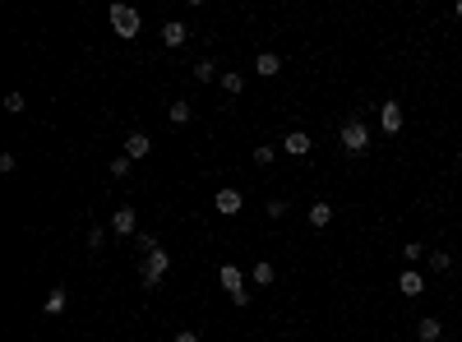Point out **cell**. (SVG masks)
<instances>
[{
  "label": "cell",
  "mask_w": 462,
  "mask_h": 342,
  "mask_svg": "<svg viewBox=\"0 0 462 342\" xmlns=\"http://www.w3.org/2000/svg\"><path fill=\"white\" fill-rule=\"evenodd\" d=\"M338 139H342V153H352V157L370 153V130H365L361 116H347V121H342V130H338Z\"/></svg>",
  "instance_id": "cell-1"
},
{
  "label": "cell",
  "mask_w": 462,
  "mask_h": 342,
  "mask_svg": "<svg viewBox=\"0 0 462 342\" xmlns=\"http://www.w3.org/2000/svg\"><path fill=\"white\" fill-rule=\"evenodd\" d=\"M218 282H222V291L231 296V305H250V287H245V273L236 264H222L218 268Z\"/></svg>",
  "instance_id": "cell-2"
},
{
  "label": "cell",
  "mask_w": 462,
  "mask_h": 342,
  "mask_svg": "<svg viewBox=\"0 0 462 342\" xmlns=\"http://www.w3.org/2000/svg\"><path fill=\"white\" fill-rule=\"evenodd\" d=\"M166 268H171V254H166V250L143 254V264H139V282H143V287H157V282L166 277Z\"/></svg>",
  "instance_id": "cell-3"
},
{
  "label": "cell",
  "mask_w": 462,
  "mask_h": 342,
  "mask_svg": "<svg viewBox=\"0 0 462 342\" xmlns=\"http://www.w3.org/2000/svg\"><path fill=\"white\" fill-rule=\"evenodd\" d=\"M111 28H116V37H139L143 19L134 5H111Z\"/></svg>",
  "instance_id": "cell-4"
},
{
  "label": "cell",
  "mask_w": 462,
  "mask_h": 342,
  "mask_svg": "<svg viewBox=\"0 0 462 342\" xmlns=\"http://www.w3.org/2000/svg\"><path fill=\"white\" fill-rule=\"evenodd\" d=\"M213 209H218L222 218H236V213L245 209V195H241V190H236V185H222L218 195H213Z\"/></svg>",
  "instance_id": "cell-5"
},
{
  "label": "cell",
  "mask_w": 462,
  "mask_h": 342,
  "mask_svg": "<svg viewBox=\"0 0 462 342\" xmlns=\"http://www.w3.org/2000/svg\"><path fill=\"white\" fill-rule=\"evenodd\" d=\"M111 232L116 236H139V213H134L130 204H121V209L111 213Z\"/></svg>",
  "instance_id": "cell-6"
},
{
  "label": "cell",
  "mask_w": 462,
  "mask_h": 342,
  "mask_svg": "<svg viewBox=\"0 0 462 342\" xmlns=\"http://www.w3.org/2000/svg\"><path fill=\"white\" fill-rule=\"evenodd\" d=\"M148 153H153V139H148L143 130H134L130 139H125V157H130V162H143Z\"/></svg>",
  "instance_id": "cell-7"
},
{
  "label": "cell",
  "mask_w": 462,
  "mask_h": 342,
  "mask_svg": "<svg viewBox=\"0 0 462 342\" xmlns=\"http://www.w3.org/2000/svg\"><path fill=\"white\" fill-rule=\"evenodd\" d=\"M190 42V28L180 19H171V23H162V46H171V51H180V46Z\"/></svg>",
  "instance_id": "cell-8"
},
{
  "label": "cell",
  "mask_w": 462,
  "mask_h": 342,
  "mask_svg": "<svg viewBox=\"0 0 462 342\" xmlns=\"http://www.w3.org/2000/svg\"><path fill=\"white\" fill-rule=\"evenodd\" d=\"M379 130L384 134L402 130V107H397V102H384V107H379Z\"/></svg>",
  "instance_id": "cell-9"
},
{
  "label": "cell",
  "mask_w": 462,
  "mask_h": 342,
  "mask_svg": "<svg viewBox=\"0 0 462 342\" xmlns=\"http://www.w3.org/2000/svg\"><path fill=\"white\" fill-rule=\"evenodd\" d=\"M397 291H402V296H421V291H425V277H421L416 268H407V273H397Z\"/></svg>",
  "instance_id": "cell-10"
},
{
  "label": "cell",
  "mask_w": 462,
  "mask_h": 342,
  "mask_svg": "<svg viewBox=\"0 0 462 342\" xmlns=\"http://www.w3.org/2000/svg\"><path fill=\"white\" fill-rule=\"evenodd\" d=\"M254 74H259V79H273V74H282V55H277V51H264L259 60H254Z\"/></svg>",
  "instance_id": "cell-11"
},
{
  "label": "cell",
  "mask_w": 462,
  "mask_h": 342,
  "mask_svg": "<svg viewBox=\"0 0 462 342\" xmlns=\"http://www.w3.org/2000/svg\"><path fill=\"white\" fill-rule=\"evenodd\" d=\"M282 148H286V157H305V153H310V134H305V130H291V134L282 139Z\"/></svg>",
  "instance_id": "cell-12"
},
{
  "label": "cell",
  "mask_w": 462,
  "mask_h": 342,
  "mask_svg": "<svg viewBox=\"0 0 462 342\" xmlns=\"http://www.w3.org/2000/svg\"><path fill=\"white\" fill-rule=\"evenodd\" d=\"M65 305H70V291L65 287H51V291H46V301H42V310L51 315V320H55V315H65Z\"/></svg>",
  "instance_id": "cell-13"
},
{
  "label": "cell",
  "mask_w": 462,
  "mask_h": 342,
  "mask_svg": "<svg viewBox=\"0 0 462 342\" xmlns=\"http://www.w3.org/2000/svg\"><path fill=\"white\" fill-rule=\"evenodd\" d=\"M329 222H333V204H324V199H319V204H310V227H315V232H324Z\"/></svg>",
  "instance_id": "cell-14"
},
{
  "label": "cell",
  "mask_w": 462,
  "mask_h": 342,
  "mask_svg": "<svg viewBox=\"0 0 462 342\" xmlns=\"http://www.w3.org/2000/svg\"><path fill=\"white\" fill-rule=\"evenodd\" d=\"M250 277H254V287H273V282H277V268L268 264V259H259V264L250 268Z\"/></svg>",
  "instance_id": "cell-15"
},
{
  "label": "cell",
  "mask_w": 462,
  "mask_h": 342,
  "mask_svg": "<svg viewBox=\"0 0 462 342\" xmlns=\"http://www.w3.org/2000/svg\"><path fill=\"white\" fill-rule=\"evenodd\" d=\"M416 338L421 342H444V324L440 320H421L416 324Z\"/></svg>",
  "instance_id": "cell-16"
},
{
  "label": "cell",
  "mask_w": 462,
  "mask_h": 342,
  "mask_svg": "<svg viewBox=\"0 0 462 342\" xmlns=\"http://www.w3.org/2000/svg\"><path fill=\"white\" fill-rule=\"evenodd\" d=\"M190 116H194V107H190V102H171V107H166V121H171V125H185L190 121Z\"/></svg>",
  "instance_id": "cell-17"
},
{
  "label": "cell",
  "mask_w": 462,
  "mask_h": 342,
  "mask_svg": "<svg viewBox=\"0 0 462 342\" xmlns=\"http://www.w3.org/2000/svg\"><path fill=\"white\" fill-rule=\"evenodd\" d=\"M190 74H194V84H213V79H222V70L213 65V60H199V65L190 70Z\"/></svg>",
  "instance_id": "cell-18"
},
{
  "label": "cell",
  "mask_w": 462,
  "mask_h": 342,
  "mask_svg": "<svg viewBox=\"0 0 462 342\" xmlns=\"http://www.w3.org/2000/svg\"><path fill=\"white\" fill-rule=\"evenodd\" d=\"M425 264L435 268V273H449V268H453V254H449V250H430V254H425Z\"/></svg>",
  "instance_id": "cell-19"
},
{
  "label": "cell",
  "mask_w": 462,
  "mask_h": 342,
  "mask_svg": "<svg viewBox=\"0 0 462 342\" xmlns=\"http://www.w3.org/2000/svg\"><path fill=\"white\" fill-rule=\"evenodd\" d=\"M130 166H134V162H130L125 153H121V157H111V176H116V180H125V176H130Z\"/></svg>",
  "instance_id": "cell-20"
},
{
  "label": "cell",
  "mask_w": 462,
  "mask_h": 342,
  "mask_svg": "<svg viewBox=\"0 0 462 342\" xmlns=\"http://www.w3.org/2000/svg\"><path fill=\"white\" fill-rule=\"evenodd\" d=\"M218 84H222V88H227V93H231V98H236V93H241V88H245V74H222V79H218Z\"/></svg>",
  "instance_id": "cell-21"
},
{
  "label": "cell",
  "mask_w": 462,
  "mask_h": 342,
  "mask_svg": "<svg viewBox=\"0 0 462 342\" xmlns=\"http://www.w3.org/2000/svg\"><path fill=\"white\" fill-rule=\"evenodd\" d=\"M402 259H407V264L425 259V245H421V241H407V245H402Z\"/></svg>",
  "instance_id": "cell-22"
},
{
  "label": "cell",
  "mask_w": 462,
  "mask_h": 342,
  "mask_svg": "<svg viewBox=\"0 0 462 342\" xmlns=\"http://www.w3.org/2000/svg\"><path fill=\"white\" fill-rule=\"evenodd\" d=\"M273 162H277V148H268V144L254 148V166H273Z\"/></svg>",
  "instance_id": "cell-23"
},
{
  "label": "cell",
  "mask_w": 462,
  "mask_h": 342,
  "mask_svg": "<svg viewBox=\"0 0 462 342\" xmlns=\"http://www.w3.org/2000/svg\"><path fill=\"white\" fill-rule=\"evenodd\" d=\"M134 241H139V250H143V254H153V250H162V245H157V236H148V232H139V236H134Z\"/></svg>",
  "instance_id": "cell-24"
},
{
  "label": "cell",
  "mask_w": 462,
  "mask_h": 342,
  "mask_svg": "<svg viewBox=\"0 0 462 342\" xmlns=\"http://www.w3.org/2000/svg\"><path fill=\"white\" fill-rule=\"evenodd\" d=\"M102 241H107V227H93V232H88V245H93V250H102Z\"/></svg>",
  "instance_id": "cell-25"
},
{
  "label": "cell",
  "mask_w": 462,
  "mask_h": 342,
  "mask_svg": "<svg viewBox=\"0 0 462 342\" xmlns=\"http://www.w3.org/2000/svg\"><path fill=\"white\" fill-rule=\"evenodd\" d=\"M14 166H19V157H14V153H0V171H5V176H10Z\"/></svg>",
  "instance_id": "cell-26"
},
{
  "label": "cell",
  "mask_w": 462,
  "mask_h": 342,
  "mask_svg": "<svg viewBox=\"0 0 462 342\" xmlns=\"http://www.w3.org/2000/svg\"><path fill=\"white\" fill-rule=\"evenodd\" d=\"M286 213V199H268V218H282Z\"/></svg>",
  "instance_id": "cell-27"
},
{
  "label": "cell",
  "mask_w": 462,
  "mask_h": 342,
  "mask_svg": "<svg viewBox=\"0 0 462 342\" xmlns=\"http://www.w3.org/2000/svg\"><path fill=\"white\" fill-rule=\"evenodd\" d=\"M5 111H23V93H10V98H5Z\"/></svg>",
  "instance_id": "cell-28"
},
{
  "label": "cell",
  "mask_w": 462,
  "mask_h": 342,
  "mask_svg": "<svg viewBox=\"0 0 462 342\" xmlns=\"http://www.w3.org/2000/svg\"><path fill=\"white\" fill-rule=\"evenodd\" d=\"M176 342H199V333H190V329H185V333H176Z\"/></svg>",
  "instance_id": "cell-29"
},
{
  "label": "cell",
  "mask_w": 462,
  "mask_h": 342,
  "mask_svg": "<svg viewBox=\"0 0 462 342\" xmlns=\"http://www.w3.org/2000/svg\"><path fill=\"white\" fill-rule=\"evenodd\" d=\"M453 14H458V19H462V0H458V5H453Z\"/></svg>",
  "instance_id": "cell-30"
},
{
  "label": "cell",
  "mask_w": 462,
  "mask_h": 342,
  "mask_svg": "<svg viewBox=\"0 0 462 342\" xmlns=\"http://www.w3.org/2000/svg\"><path fill=\"white\" fill-rule=\"evenodd\" d=\"M444 342H449V338H444Z\"/></svg>",
  "instance_id": "cell-31"
},
{
  "label": "cell",
  "mask_w": 462,
  "mask_h": 342,
  "mask_svg": "<svg viewBox=\"0 0 462 342\" xmlns=\"http://www.w3.org/2000/svg\"><path fill=\"white\" fill-rule=\"evenodd\" d=\"M458 320H462V315H458Z\"/></svg>",
  "instance_id": "cell-32"
}]
</instances>
